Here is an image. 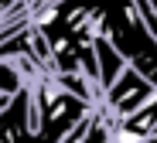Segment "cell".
<instances>
[{"label": "cell", "mask_w": 157, "mask_h": 143, "mask_svg": "<svg viewBox=\"0 0 157 143\" xmlns=\"http://www.w3.org/2000/svg\"><path fill=\"white\" fill-rule=\"evenodd\" d=\"M157 96V85L150 78H144L137 68H123V75L106 89V96H102V106H106L116 119H126V116H133V112H140L147 102H154Z\"/></svg>", "instance_id": "obj_1"}, {"label": "cell", "mask_w": 157, "mask_h": 143, "mask_svg": "<svg viewBox=\"0 0 157 143\" xmlns=\"http://www.w3.org/2000/svg\"><path fill=\"white\" fill-rule=\"evenodd\" d=\"M38 75H41V68L28 58V55H0V96H17L21 89H28Z\"/></svg>", "instance_id": "obj_2"}, {"label": "cell", "mask_w": 157, "mask_h": 143, "mask_svg": "<svg viewBox=\"0 0 157 143\" xmlns=\"http://www.w3.org/2000/svg\"><path fill=\"white\" fill-rule=\"evenodd\" d=\"M96 62H99V85H102V96H106V89L123 75V68H126V58L113 48V41L109 38H99L96 41Z\"/></svg>", "instance_id": "obj_3"}, {"label": "cell", "mask_w": 157, "mask_h": 143, "mask_svg": "<svg viewBox=\"0 0 157 143\" xmlns=\"http://www.w3.org/2000/svg\"><path fill=\"white\" fill-rule=\"evenodd\" d=\"M86 133H89V119H86L82 126H78V130H72V133H68L62 143H82V136H86Z\"/></svg>", "instance_id": "obj_4"}, {"label": "cell", "mask_w": 157, "mask_h": 143, "mask_svg": "<svg viewBox=\"0 0 157 143\" xmlns=\"http://www.w3.org/2000/svg\"><path fill=\"white\" fill-rule=\"evenodd\" d=\"M14 4H17V0H0V14H4V10H10Z\"/></svg>", "instance_id": "obj_5"}, {"label": "cell", "mask_w": 157, "mask_h": 143, "mask_svg": "<svg viewBox=\"0 0 157 143\" xmlns=\"http://www.w3.org/2000/svg\"><path fill=\"white\" fill-rule=\"evenodd\" d=\"M144 143H157V133H154V136H147V140H144Z\"/></svg>", "instance_id": "obj_6"}, {"label": "cell", "mask_w": 157, "mask_h": 143, "mask_svg": "<svg viewBox=\"0 0 157 143\" xmlns=\"http://www.w3.org/2000/svg\"><path fill=\"white\" fill-rule=\"evenodd\" d=\"M150 4H157V0H150Z\"/></svg>", "instance_id": "obj_7"}, {"label": "cell", "mask_w": 157, "mask_h": 143, "mask_svg": "<svg viewBox=\"0 0 157 143\" xmlns=\"http://www.w3.org/2000/svg\"><path fill=\"white\" fill-rule=\"evenodd\" d=\"M154 7H157V4H154Z\"/></svg>", "instance_id": "obj_8"}]
</instances>
